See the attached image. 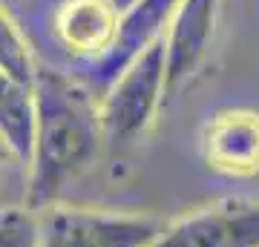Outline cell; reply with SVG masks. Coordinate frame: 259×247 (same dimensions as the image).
Masks as SVG:
<instances>
[{
  "label": "cell",
  "instance_id": "5b68a950",
  "mask_svg": "<svg viewBox=\"0 0 259 247\" xmlns=\"http://www.w3.org/2000/svg\"><path fill=\"white\" fill-rule=\"evenodd\" d=\"M219 6L222 0H182L176 6L164 35L167 101L190 86L207 64L219 26Z\"/></svg>",
  "mask_w": 259,
  "mask_h": 247
},
{
  "label": "cell",
  "instance_id": "8992f818",
  "mask_svg": "<svg viewBox=\"0 0 259 247\" xmlns=\"http://www.w3.org/2000/svg\"><path fill=\"white\" fill-rule=\"evenodd\" d=\"M179 3L182 0H139L136 6H130L121 15L112 49L104 58H98L95 64H87V83L95 89L98 98L110 89L115 78L133 61H139L150 46L164 40L167 26H170Z\"/></svg>",
  "mask_w": 259,
  "mask_h": 247
},
{
  "label": "cell",
  "instance_id": "8fae6325",
  "mask_svg": "<svg viewBox=\"0 0 259 247\" xmlns=\"http://www.w3.org/2000/svg\"><path fill=\"white\" fill-rule=\"evenodd\" d=\"M0 247H40V213L29 204H0Z\"/></svg>",
  "mask_w": 259,
  "mask_h": 247
},
{
  "label": "cell",
  "instance_id": "7a4b0ae2",
  "mask_svg": "<svg viewBox=\"0 0 259 247\" xmlns=\"http://www.w3.org/2000/svg\"><path fill=\"white\" fill-rule=\"evenodd\" d=\"M167 104L164 40L150 46L101 95V127L110 150H127L150 135Z\"/></svg>",
  "mask_w": 259,
  "mask_h": 247
},
{
  "label": "cell",
  "instance_id": "9c48e42d",
  "mask_svg": "<svg viewBox=\"0 0 259 247\" xmlns=\"http://www.w3.org/2000/svg\"><path fill=\"white\" fill-rule=\"evenodd\" d=\"M35 83L18 81L0 69V144L6 156L26 167L35 150Z\"/></svg>",
  "mask_w": 259,
  "mask_h": 247
},
{
  "label": "cell",
  "instance_id": "ba28073f",
  "mask_svg": "<svg viewBox=\"0 0 259 247\" xmlns=\"http://www.w3.org/2000/svg\"><path fill=\"white\" fill-rule=\"evenodd\" d=\"M121 12L107 0H66L55 15V35L83 66L104 58L115 43Z\"/></svg>",
  "mask_w": 259,
  "mask_h": 247
},
{
  "label": "cell",
  "instance_id": "4fadbf2b",
  "mask_svg": "<svg viewBox=\"0 0 259 247\" xmlns=\"http://www.w3.org/2000/svg\"><path fill=\"white\" fill-rule=\"evenodd\" d=\"M3 170H6V164H3V156H0V181H3Z\"/></svg>",
  "mask_w": 259,
  "mask_h": 247
},
{
  "label": "cell",
  "instance_id": "3957f363",
  "mask_svg": "<svg viewBox=\"0 0 259 247\" xmlns=\"http://www.w3.org/2000/svg\"><path fill=\"white\" fill-rule=\"evenodd\" d=\"M161 227L153 213L58 202L40 210V247H150Z\"/></svg>",
  "mask_w": 259,
  "mask_h": 247
},
{
  "label": "cell",
  "instance_id": "6da1fadb",
  "mask_svg": "<svg viewBox=\"0 0 259 247\" xmlns=\"http://www.w3.org/2000/svg\"><path fill=\"white\" fill-rule=\"evenodd\" d=\"M35 107V150L29 161L26 204L40 213L64 202L66 187L93 170L107 141L101 98L81 78L61 69H37Z\"/></svg>",
  "mask_w": 259,
  "mask_h": 247
},
{
  "label": "cell",
  "instance_id": "7c38bea8",
  "mask_svg": "<svg viewBox=\"0 0 259 247\" xmlns=\"http://www.w3.org/2000/svg\"><path fill=\"white\" fill-rule=\"evenodd\" d=\"M107 3H110V6H115V9H118L121 15H124V12H127L130 6H136L139 0H107Z\"/></svg>",
  "mask_w": 259,
  "mask_h": 247
},
{
  "label": "cell",
  "instance_id": "277c9868",
  "mask_svg": "<svg viewBox=\"0 0 259 247\" xmlns=\"http://www.w3.org/2000/svg\"><path fill=\"white\" fill-rule=\"evenodd\" d=\"M150 247H259V199L225 195L204 202L164 221Z\"/></svg>",
  "mask_w": 259,
  "mask_h": 247
},
{
  "label": "cell",
  "instance_id": "30bf717a",
  "mask_svg": "<svg viewBox=\"0 0 259 247\" xmlns=\"http://www.w3.org/2000/svg\"><path fill=\"white\" fill-rule=\"evenodd\" d=\"M0 69H6L18 81H26V83H35L37 69H40L26 35L12 20V15L6 12L3 3H0Z\"/></svg>",
  "mask_w": 259,
  "mask_h": 247
},
{
  "label": "cell",
  "instance_id": "52a82bcc",
  "mask_svg": "<svg viewBox=\"0 0 259 247\" xmlns=\"http://www.w3.org/2000/svg\"><path fill=\"white\" fill-rule=\"evenodd\" d=\"M202 158L228 178L259 175V112L219 110L202 129Z\"/></svg>",
  "mask_w": 259,
  "mask_h": 247
}]
</instances>
